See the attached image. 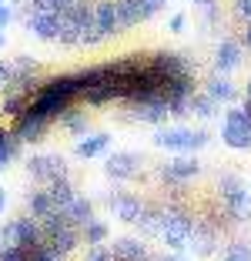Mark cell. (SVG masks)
<instances>
[{
	"instance_id": "obj_1",
	"label": "cell",
	"mask_w": 251,
	"mask_h": 261,
	"mask_svg": "<svg viewBox=\"0 0 251 261\" xmlns=\"http://www.w3.org/2000/svg\"><path fill=\"white\" fill-rule=\"evenodd\" d=\"M154 147H161V151H174V154H194L201 151V147H208V141H211V134L208 130H194V127H158V134H154Z\"/></svg>"
},
{
	"instance_id": "obj_2",
	"label": "cell",
	"mask_w": 251,
	"mask_h": 261,
	"mask_svg": "<svg viewBox=\"0 0 251 261\" xmlns=\"http://www.w3.org/2000/svg\"><path fill=\"white\" fill-rule=\"evenodd\" d=\"M191 228H194V218L184 215L181 207H161L158 238L164 241L167 251H184L191 241Z\"/></svg>"
},
{
	"instance_id": "obj_3",
	"label": "cell",
	"mask_w": 251,
	"mask_h": 261,
	"mask_svg": "<svg viewBox=\"0 0 251 261\" xmlns=\"http://www.w3.org/2000/svg\"><path fill=\"white\" fill-rule=\"evenodd\" d=\"M44 241V231H40L37 218H10L4 228H0V245H23V248H37Z\"/></svg>"
},
{
	"instance_id": "obj_4",
	"label": "cell",
	"mask_w": 251,
	"mask_h": 261,
	"mask_svg": "<svg viewBox=\"0 0 251 261\" xmlns=\"http://www.w3.org/2000/svg\"><path fill=\"white\" fill-rule=\"evenodd\" d=\"M221 141L231 151H248L251 147V121L241 108H231L224 114V127H221Z\"/></svg>"
},
{
	"instance_id": "obj_5",
	"label": "cell",
	"mask_w": 251,
	"mask_h": 261,
	"mask_svg": "<svg viewBox=\"0 0 251 261\" xmlns=\"http://www.w3.org/2000/svg\"><path fill=\"white\" fill-rule=\"evenodd\" d=\"M27 171H31L34 181H40V185H51V181H61V177H67V161H64L61 154H34L31 161H27Z\"/></svg>"
},
{
	"instance_id": "obj_6",
	"label": "cell",
	"mask_w": 251,
	"mask_h": 261,
	"mask_svg": "<svg viewBox=\"0 0 251 261\" xmlns=\"http://www.w3.org/2000/svg\"><path fill=\"white\" fill-rule=\"evenodd\" d=\"M198 174H201V161L194 154H178V158L161 164V177L167 185H184V181H194Z\"/></svg>"
},
{
	"instance_id": "obj_7",
	"label": "cell",
	"mask_w": 251,
	"mask_h": 261,
	"mask_svg": "<svg viewBox=\"0 0 251 261\" xmlns=\"http://www.w3.org/2000/svg\"><path fill=\"white\" fill-rule=\"evenodd\" d=\"M131 117L141 124H164L167 117H171V111H167V97L164 94H151V97H141V100H131Z\"/></svg>"
},
{
	"instance_id": "obj_8",
	"label": "cell",
	"mask_w": 251,
	"mask_h": 261,
	"mask_svg": "<svg viewBox=\"0 0 251 261\" xmlns=\"http://www.w3.org/2000/svg\"><path fill=\"white\" fill-rule=\"evenodd\" d=\"M221 201H224V211H228V218L235 224H248L251 221V188L248 185H238L235 191L221 194Z\"/></svg>"
},
{
	"instance_id": "obj_9",
	"label": "cell",
	"mask_w": 251,
	"mask_h": 261,
	"mask_svg": "<svg viewBox=\"0 0 251 261\" xmlns=\"http://www.w3.org/2000/svg\"><path fill=\"white\" fill-rule=\"evenodd\" d=\"M104 171L114 177V181H131V177H137V171H141V158H137L134 151H114L107 158Z\"/></svg>"
},
{
	"instance_id": "obj_10",
	"label": "cell",
	"mask_w": 251,
	"mask_h": 261,
	"mask_svg": "<svg viewBox=\"0 0 251 261\" xmlns=\"http://www.w3.org/2000/svg\"><path fill=\"white\" fill-rule=\"evenodd\" d=\"M188 248L194 251V258H211V254L218 251V231H214L208 221H194Z\"/></svg>"
},
{
	"instance_id": "obj_11",
	"label": "cell",
	"mask_w": 251,
	"mask_h": 261,
	"mask_svg": "<svg viewBox=\"0 0 251 261\" xmlns=\"http://www.w3.org/2000/svg\"><path fill=\"white\" fill-rule=\"evenodd\" d=\"M151 67L158 70L164 81H171V77H188V74H194V70H191V64L184 61L181 54H174V50H161V54H151Z\"/></svg>"
},
{
	"instance_id": "obj_12",
	"label": "cell",
	"mask_w": 251,
	"mask_h": 261,
	"mask_svg": "<svg viewBox=\"0 0 251 261\" xmlns=\"http://www.w3.org/2000/svg\"><path fill=\"white\" fill-rule=\"evenodd\" d=\"M94 27L101 31V37H114V34H121V17H117V4L114 0H97L94 4Z\"/></svg>"
},
{
	"instance_id": "obj_13",
	"label": "cell",
	"mask_w": 251,
	"mask_h": 261,
	"mask_svg": "<svg viewBox=\"0 0 251 261\" xmlns=\"http://www.w3.org/2000/svg\"><path fill=\"white\" fill-rule=\"evenodd\" d=\"M51 130V121H44V117L31 114V111H23L20 117H14V134L17 141H44V134Z\"/></svg>"
},
{
	"instance_id": "obj_14",
	"label": "cell",
	"mask_w": 251,
	"mask_h": 261,
	"mask_svg": "<svg viewBox=\"0 0 251 261\" xmlns=\"http://www.w3.org/2000/svg\"><path fill=\"white\" fill-rule=\"evenodd\" d=\"M117 4V17H121V27H137V23L151 20L158 10L147 4V0H114Z\"/></svg>"
},
{
	"instance_id": "obj_15",
	"label": "cell",
	"mask_w": 251,
	"mask_h": 261,
	"mask_svg": "<svg viewBox=\"0 0 251 261\" xmlns=\"http://www.w3.org/2000/svg\"><path fill=\"white\" fill-rule=\"evenodd\" d=\"M141 211H144V201L137 198V194L121 191V194H114V198H111V215H114L117 221H124V224H137Z\"/></svg>"
},
{
	"instance_id": "obj_16",
	"label": "cell",
	"mask_w": 251,
	"mask_h": 261,
	"mask_svg": "<svg viewBox=\"0 0 251 261\" xmlns=\"http://www.w3.org/2000/svg\"><path fill=\"white\" fill-rule=\"evenodd\" d=\"M241 54H244V44L238 40H221L218 50H214V74H231V70L241 67Z\"/></svg>"
},
{
	"instance_id": "obj_17",
	"label": "cell",
	"mask_w": 251,
	"mask_h": 261,
	"mask_svg": "<svg viewBox=\"0 0 251 261\" xmlns=\"http://www.w3.org/2000/svg\"><path fill=\"white\" fill-rule=\"evenodd\" d=\"M114 261H151L154 254L147 251L144 238H117L114 248H111Z\"/></svg>"
},
{
	"instance_id": "obj_18",
	"label": "cell",
	"mask_w": 251,
	"mask_h": 261,
	"mask_svg": "<svg viewBox=\"0 0 251 261\" xmlns=\"http://www.w3.org/2000/svg\"><path fill=\"white\" fill-rule=\"evenodd\" d=\"M205 94L214 100V104H231V100L238 97V87H235V81H231L228 74H214L205 84Z\"/></svg>"
},
{
	"instance_id": "obj_19",
	"label": "cell",
	"mask_w": 251,
	"mask_h": 261,
	"mask_svg": "<svg viewBox=\"0 0 251 261\" xmlns=\"http://www.w3.org/2000/svg\"><path fill=\"white\" fill-rule=\"evenodd\" d=\"M27 31L37 40H57V14L44 10V14H31L27 17Z\"/></svg>"
},
{
	"instance_id": "obj_20",
	"label": "cell",
	"mask_w": 251,
	"mask_h": 261,
	"mask_svg": "<svg viewBox=\"0 0 251 261\" xmlns=\"http://www.w3.org/2000/svg\"><path fill=\"white\" fill-rule=\"evenodd\" d=\"M107 144H111V134L107 130H94V134H84L74 144V154L77 158H97V154L107 151Z\"/></svg>"
},
{
	"instance_id": "obj_21",
	"label": "cell",
	"mask_w": 251,
	"mask_h": 261,
	"mask_svg": "<svg viewBox=\"0 0 251 261\" xmlns=\"http://www.w3.org/2000/svg\"><path fill=\"white\" fill-rule=\"evenodd\" d=\"M47 245L67 258V254L77 251V245H81V228H74V224H70V228H64V231H57V234H51V238H47Z\"/></svg>"
},
{
	"instance_id": "obj_22",
	"label": "cell",
	"mask_w": 251,
	"mask_h": 261,
	"mask_svg": "<svg viewBox=\"0 0 251 261\" xmlns=\"http://www.w3.org/2000/svg\"><path fill=\"white\" fill-rule=\"evenodd\" d=\"M64 215H67V221L74 224V228H84V224L94 218V201H87V198H81V194H77V198L64 207Z\"/></svg>"
},
{
	"instance_id": "obj_23",
	"label": "cell",
	"mask_w": 251,
	"mask_h": 261,
	"mask_svg": "<svg viewBox=\"0 0 251 261\" xmlns=\"http://www.w3.org/2000/svg\"><path fill=\"white\" fill-rule=\"evenodd\" d=\"M44 191H47V198L54 201V207H57V211H64V207H67L70 201L77 198V194H74V185H70L67 177H61V181H51Z\"/></svg>"
},
{
	"instance_id": "obj_24",
	"label": "cell",
	"mask_w": 251,
	"mask_h": 261,
	"mask_svg": "<svg viewBox=\"0 0 251 261\" xmlns=\"http://www.w3.org/2000/svg\"><path fill=\"white\" fill-rule=\"evenodd\" d=\"M107 234H111V231H107V224L97 221V218H91V221L81 228V241H87V245H104Z\"/></svg>"
},
{
	"instance_id": "obj_25",
	"label": "cell",
	"mask_w": 251,
	"mask_h": 261,
	"mask_svg": "<svg viewBox=\"0 0 251 261\" xmlns=\"http://www.w3.org/2000/svg\"><path fill=\"white\" fill-rule=\"evenodd\" d=\"M27 211H31V218H47L51 211H57V207L47 198V191H34L31 198H27Z\"/></svg>"
},
{
	"instance_id": "obj_26",
	"label": "cell",
	"mask_w": 251,
	"mask_h": 261,
	"mask_svg": "<svg viewBox=\"0 0 251 261\" xmlns=\"http://www.w3.org/2000/svg\"><path fill=\"white\" fill-rule=\"evenodd\" d=\"M214 111H218V104H214L208 94H191V114L194 117H201V121H208V117H214Z\"/></svg>"
},
{
	"instance_id": "obj_27",
	"label": "cell",
	"mask_w": 251,
	"mask_h": 261,
	"mask_svg": "<svg viewBox=\"0 0 251 261\" xmlns=\"http://www.w3.org/2000/svg\"><path fill=\"white\" fill-rule=\"evenodd\" d=\"M14 154H17V138H14V134H7V130H0V171L10 168Z\"/></svg>"
},
{
	"instance_id": "obj_28",
	"label": "cell",
	"mask_w": 251,
	"mask_h": 261,
	"mask_svg": "<svg viewBox=\"0 0 251 261\" xmlns=\"http://www.w3.org/2000/svg\"><path fill=\"white\" fill-rule=\"evenodd\" d=\"M221 261H251V245L248 241H231L221 251Z\"/></svg>"
},
{
	"instance_id": "obj_29",
	"label": "cell",
	"mask_w": 251,
	"mask_h": 261,
	"mask_svg": "<svg viewBox=\"0 0 251 261\" xmlns=\"http://www.w3.org/2000/svg\"><path fill=\"white\" fill-rule=\"evenodd\" d=\"M64 124H67L70 134H87V127H91V121H87V114H64Z\"/></svg>"
},
{
	"instance_id": "obj_30",
	"label": "cell",
	"mask_w": 251,
	"mask_h": 261,
	"mask_svg": "<svg viewBox=\"0 0 251 261\" xmlns=\"http://www.w3.org/2000/svg\"><path fill=\"white\" fill-rule=\"evenodd\" d=\"M84 261H114V254H111L107 245H91L87 254H84Z\"/></svg>"
},
{
	"instance_id": "obj_31",
	"label": "cell",
	"mask_w": 251,
	"mask_h": 261,
	"mask_svg": "<svg viewBox=\"0 0 251 261\" xmlns=\"http://www.w3.org/2000/svg\"><path fill=\"white\" fill-rule=\"evenodd\" d=\"M235 14L241 17L244 23H251V0H235Z\"/></svg>"
},
{
	"instance_id": "obj_32",
	"label": "cell",
	"mask_w": 251,
	"mask_h": 261,
	"mask_svg": "<svg viewBox=\"0 0 251 261\" xmlns=\"http://www.w3.org/2000/svg\"><path fill=\"white\" fill-rule=\"evenodd\" d=\"M167 27H171V34H181L184 27H188V14H174V17H171V23H167Z\"/></svg>"
},
{
	"instance_id": "obj_33",
	"label": "cell",
	"mask_w": 251,
	"mask_h": 261,
	"mask_svg": "<svg viewBox=\"0 0 251 261\" xmlns=\"http://www.w3.org/2000/svg\"><path fill=\"white\" fill-rule=\"evenodd\" d=\"M10 20H14V10H10L7 0H0V31H4V27H7Z\"/></svg>"
},
{
	"instance_id": "obj_34",
	"label": "cell",
	"mask_w": 251,
	"mask_h": 261,
	"mask_svg": "<svg viewBox=\"0 0 251 261\" xmlns=\"http://www.w3.org/2000/svg\"><path fill=\"white\" fill-rule=\"evenodd\" d=\"M10 81H14V74H10V64H4V61H0V94L7 91V84H10Z\"/></svg>"
},
{
	"instance_id": "obj_35",
	"label": "cell",
	"mask_w": 251,
	"mask_h": 261,
	"mask_svg": "<svg viewBox=\"0 0 251 261\" xmlns=\"http://www.w3.org/2000/svg\"><path fill=\"white\" fill-rule=\"evenodd\" d=\"M191 4L205 10V17H208V20H214V0H191Z\"/></svg>"
},
{
	"instance_id": "obj_36",
	"label": "cell",
	"mask_w": 251,
	"mask_h": 261,
	"mask_svg": "<svg viewBox=\"0 0 251 261\" xmlns=\"http://www.w3.org/2000/svg\"><path fill=\"white\" fill-rule=\"evenodd\" d=\"M70 4H74V0H51V7H54V10H57V14H61V10H67V7H70Z\"/></svg>"
},
{
	"instance_id": "obj_37",
	"label": "cell",
	"mask_w": 251,
	"mask_h": 261,
	"mask_svg": "<svg viewBox=\"0 0 251 261\" xmlns=\"http://www.w3.org/2000/svg\"><path fill=\"white\" fill-rule=\"evenodd\" d=\"M244 44H248V50H251V23H244Z\"/></svg>"
},
{
	"instance_id": "obj_38",
	"label": "cell",
	"mask_w": 251,
	"mask_h": 261,
	"mask_svg": "<svg viewBox=\"0 0 251 261\" xmlns=\"http://www.w3.org/2000/svg\"><path fill=\"white\" fill-rule=\"evenodd\" d=\"M147 4H151L154 10H161V7H164V4H167V0H147Z\"/></svg>"
},
{
	"instance_id": "obj_39",
	"label": "cell",
	"mask_w": 251,
	"mask_h": 261,
	"mask_svg": "<svg viewBox=\"0 0 251 261\" xmlns=\"http://www.w3.org/2000/svg\"><path fill=\"white\" fill-rule=\"evenodd\" d=\"M4 207H7V194L0 191V215H4Z\"/></svg>"
},
{
	"instance_id": "obj_40",
	"label": "cell",
	"mask_w": 251,
	"mask_h": 261,
	"mask_svg": "<svg viewBox=\"0 0 251 261\" xmlns=\"http://www.w3.org/2000/svg\"><path fill=\"white\" fill-rule=\"evenodd\" d=\"M241 111L248 114V121H251V100H244V108H241Z\"/></svg>"
},
{
	"instance_id": "obj_41",
	"label": "cell",
	"mask_w": 251,
	"mask_h": 261,
	"mask_svg": "<svg viewBox=\"0 0 251 261\" xmlns=\"http://www.w3.org/2000/svg\"><path fill=\"white\" fill-rule=\"evenodd\" d=\"M244 100H251V81H248V87H244Z\"/></svg>"
},
{
	"instance_id": "obj_42",
	"label": "cell",
	"mask_w": 251,
	"mask_h": 261,
	"mask_svg": "<svg viewBox=\"0 0 251 261\" xmlns=\"http://www.w3.org/2000/svg\"><path fill=\"white\" fill-rule=\"evenodd\" d=\"M4 44H7V37H4V34H0V50H4Z\"/></svg>"
},
{
	"instance_id": "obj_43",
	"label": "cell",
	"mask_w": 251,
	"mask_h": 261,
	"mask_svg": "<svg viewBox=\"0 0 251 261\" xmlns=\"http://www.w3.org/2000/svg\"><path fill=\"white\" fill-rule=\"evenodd\" d=\"M14 4H20V0H14Z\"/></svg>"
},
{
	"instance_id": "obj_44",
	"label": "cell",
	"mask_w": 251,
	"mask_h": 261,
	"mask_svg": "<svg viewBox=\"0 0 251 261\" xmlns=\"http://www.w3.org/2000/svg\"><path fill=\"white\" fill-rule=\"evenodd\" d=\"M0 191H4V188H0Z\"/></svg>"
}]
</instances>
